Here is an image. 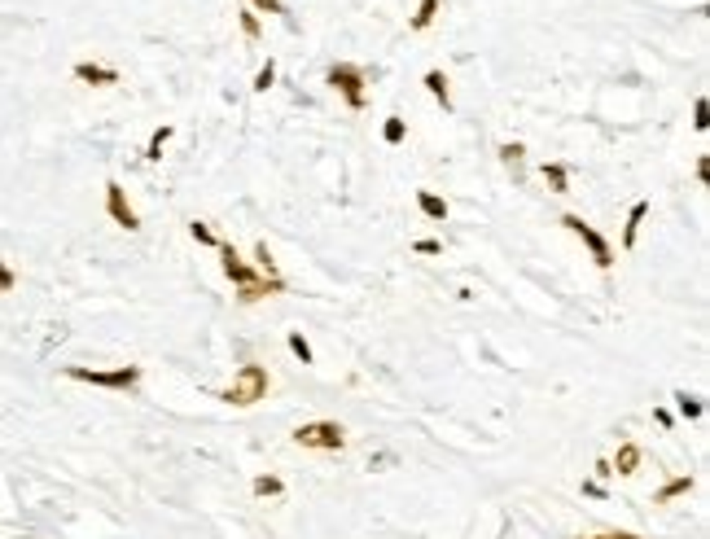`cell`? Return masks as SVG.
I'll return each instance as SVG.
<instances>
[{"instance_id": "6da1fadb", "label": "cell", "mask_w": 710, "mask_h": 539, "mask_svg": "<svg viewBox=\"0 0 710 539\" xmlns=\"http://www.w3.org/2000/svg\"><path fill=\"white\" fill-rule=\"evenodd\" d=\"M268 386H272V377H268L263 364H241L237 377H233V386L219 391V399H224V403H233V408H250V403L268 399Z\"/></svg>"}, {"instance_id": "7a4b0ae2", "label": "cell", "mask_w": 710, "mask_h": 539, "mask_svg": "<svg viewBox=\"0 0 710 539\" xmlns=\"http://www.w3.org/2000/svg\"><path fill=\"white\" fill-rule=\"evenodd\" d=\"M66 377H70V381H88V386H101V391H136L141 364H119V369H84V364H70Z\"/></svg>"}, {"instance_id": "3957f363", "label": "cell", "mask_w": 710, "mask_h": 539, "mask_svg": "<svg viewBox=\"0 0 710 539\" xmlns=\"http://www.w3.org/2000/svg\"><path fill=\"white\" fill-rule=\"evenodd\" d=\"M329 88H334L351 110H364L368 106V97H364V66H355V62H334V66H329Z\"/></svg>"}, {"instance_id": "277c9868", "label": "cell", "mask_w": 710, "mask_h": 539, "mask_svg": "<svg viewBox=\"0 0 710 539\" xmlns=\"http://www.w3.org/2000/svg\"><path fill=\"white\" fill-rule=\"evenodd\" d=\"M294 443L307 452H342L346 447V430L338 421H307L294 430Z\"/></svg>"}, {"instance_id": "5b68a950", "label": "cell", "mask_w": 710, "mask_h": 539, "mask_svg": "<svg viewBox=\"0 0 710 539\" xmlns=\"http://www.w3.org/2000/svg\"><path fill=\"white\" fill-rule=\"evenodd\" d=\"M562 224L570 228V233L583 241V246H588V254H592V263L601 268V272H610L614 268V246L610 241H605L601 233H596V228L588 224V219H583V215H562Z\"/></svg>"}, {"instance_id": "8992f818", "label": "cell", "mask_w": 710, "mask_h": 539, "mask_svg": "<svg viewBox=\"0 0 710 539\" xmlns=\"http://www.w3.org/2000/svg\"><path fill=\"white\" fill-rule=\"evenodd\" d=\"M215 250H219V268H224V276H228V281H233V285H237V290H246V285H250V281H259V276H263V272H259L255 263H246V259H241V254H237V246H233V241H219Z\"/></svg>"}, {"instance_id": "52a82bcc", "label": "cell", "mask_w": 710, "mask_h": 539, "mask_svg": "<svg viewBox=\"0 0 710 539\" xmlns=\"http://www.w3.org/2000/svg\"><path fill=\"white\" fill-rule=\"evenodd\" d=\"M106 211H110V219H114L119 228H128V233H136V228H141V215H136V207L128 202V193H123L119 180H110V185H106Z\"/></svg>"}, {"instance_id": "ba28073f", "label": "cell", "mask_w": 710, "mask_h": 539, "mask_svg": "<svg viewBox=\"0 0 710 539\" xmlns=\"http://www.w3.org/2000/svg\"><path fill=\"white\" fill-rule=\"evenodd\" d=\"M75 80L92 84V88H114L119 84V70L114 66H97V62H80V66H75Z\"/></svg>"}, {"instance_id": "9c48e42d", "label": "cell", "mask_w": 710, "mask_h": 539, "mask_svg": "<svg viewBox=\"0 0 710 539\" xmlns=\"http://www.w3.org/2000/svg\"><path fill=\"white\" fill-rule=\"evenodd\" d=\"M268 294H285V281L281 276H259V281H250L246 290H237V303H259Z\"/></svg>"}, {"instance_id": "30bf717a", "label": "cell", "mask_w": 710, "mask_h": 539, "mask_svg": "<svg viewBox=\"0 0 710 539\" xmlns=\"http://www.w3.org/2000/svg\"><path fill=\"white\" fill-rule=\"evenodd\" d=\"M500 163L509 167L513 180H522V171H526V145H522V141H504V145H500Z\"/></svg>"}, {"instance_id": "8fae6325", "label": "cell", "mask_w": 710, "mask_h": 539, "mask_svg": "<svg viewBox=\"0 0 710 539\" xmlns=\"http://www.w3.org/2000/svg\"><path fill=\"white\" fill-rule=\"evenodd\" d=\"M640 456H645V452H640L636 443H623V447H618V456L610 460V469H614V474H623V478H631V474L640 469Z\"/></svg>"}, {"instance_id": "7c38bea8", "label": "cell", "mask_w": 710, "mask_h": 539, "mask_svg": "<svg viewBox=\"0 0 710 539\" xmlns=\"http://www.w3.org/2000/svg\"><path fill=\"white\" fill-rule=\"evenodd\" d=\"M645 215H649V202H636V207H631V215H627V224H623V250H631V246H636Z\"/></svg>"}, {"instance_id": "4fadbf2b", "label": "cell", "mask_w": 710, "mask_h": 539, "mask_svg": "<svg viewBox=\"0 0 710 539\" xmlns=\"http://www.w3.org/2000/svg\"><path fill=\"white\" fill-rule=\"evenodd\" d=\"M540 171H544V185L552 193H570V167L566 163H544Z\"/></svg>"}, {"instance_id": "5bb4252c", "label": "cell", "mask_w": 710, "mask_h": 539, "mask_svg": "<svg viewBox=\"0 0 710 539\" xmlns=\"http://www.w3.org/2000/svg\"><path fill=\"white\" fill-rule=\"evenodd\" d=\"M693 491V474H679V478H671L662 491L653 496V504H671V500H679V496H689Z\"/></svg>"}, {"instance_id": "9a60e30c", "label": "cell", "mask_w": 710, "mask_h": 539, "mask_svg": "<svg viewBox=\"0 0 710 539\" xmlns=\"http://www.w3.org/2000/svg\"><path fill=\"white\" fill-rule=\"evenodd\" d=\"M425 88H430V97H435L443 110H452V88H447V75L443 70H425Z\"/></svg>"}, {"instance_id": "2e32d148", "label": "cell", "mask_w": 710, "mask_h": 539, "mask_svg": "<svg viewBox=\"0 0 710 539\" xmlns=\"http://www.w3.org/2000/svg\"><path fill=\"white\" fill-rule=\"evenodd\" d=\"M417 207H421L425 219H447V202L439 193H430V189H417Z\"/></svg>"}, {"instance_id": "e0dca14e", "label": "cell", "mask_w": 710, "mask_h": 539, "mask_svg": "<svg viewBox=\"0 0 710 539\" xmlns=\"http://www.w3.org/2000/svg\"><path fill=\"white\" fill-rule=\"evenodd\" d=\"M250 491H255L259 500H268V496H281V491H285V482L276 478V474H259L255 482H250Z\"/></svg>"}, {"instance_id": "ac0fdd59", "label": "cell", "mask_w": 710, "mask_h": 539, "mask_svg": "<svg viewBox=\"0 0 710 539\" xmlns=\"http://www.w3.org/2000/svg\"><path fill=\"white\" fill-rule=\"evenodd\" d=\"M171 132H175V127H171V123H163L158 132L149 136V149H145V158H149V163H158V158H163V145L171 141Z\"/></svg>"}, {"instance_id": "d6986e66", "label": "cell", "mask_w": 710, "mask_h": 539, "mask_svg": "<svg viewBox=\"0 0 710 539\" xmlns=\"http://www.w3.org/2000/svg\"><path fill=\"white\" fill-rule=\"evenodd\" d=\"M403 136H408V123H403L399 114H390L386 127H382V141H386V145H403Z\"/></svg>"}, {"instance_id": "ffe728a7", "label": "cell", "mask_w": 710, "mask_h": 539, "mask_svg": "<svg viewBox=\"0 0 710 539\" xmlns=\"http://www.w3.org/2000/svg\"><path fill=\"white\" fill-rule=\"evenodd\" d=\"M435 13H439V0H421L417 13H413V31H425L430 22H435Z\"/></svg>"}, {"instance_id": "44dd1931", "label": "cell", "mask_w": 710, "mask_h": 539, "mask_svg": "<svg viewBox=\"0 0 710 539\" xmlns=\"http://www.w3.org/2000/svg\"><path fill=\"white\" fill-rule=\"evenodd\" d=\"M675 403H679V417H689V421H697V417L706 413V403H701L697 395H684V391L675 395Z\"/></svg>"}, {"instance_id": "7402d4cb", "label": "cell", "mask_w": 710, "mask_h": 539, "mask_svg": "<svg viewBox=\"0 0 710 539\" xmlns=\"http://www.w3.org/2000/svg\"><path fill=\"white\" fill-rule=\"evenodd\" d=\"M285 342H290V351H294V355L302 359V364H316V355H312V342H307V338H302V333H298V329L290 333V338H285Z\"/></svg>"}, {"instance_id": "603a6c76", "label": "cell", "mask_w": 710, "mask_h": 539, "mask_svg": "<svg viewBox=\"0 0 710 539\" xmlns=\"http://www.w3.org/2000/svg\"><path fill=\"white\" fill-rule=\"evenodd\" d=\"M189 237H193L197 246H219L215 228H211V224H202V219H193V224H189Z\"/></svg>"}, {"instance_id": "cb8c5ba5", "label": "cell", "mask_w": 710, "mask_h": 539, "mask_svg": "<svg viewBox=\"0 0 710 539\" xmlns=\"http://www.w3.org/2000/svg\"><path fill=\"white\" fill-rule=\"evenodd\" d=\"M237 18H241V36H246V40H259V31H263V27H259V13H255V9H241Z\"/></svg>"}, {"instance_id": "d4e9b609", "label": "cell", "mask_w": 710, "mask_h": 539, "mask_svg": "<svg viewBox=\"0 0 710 539\" xmlns=\"http://www.w3.org/2000/svg\"><path fill=\"white\" fill-rule=\"evenodd\" d=\"M272 84H276V62H263L259 75H255V92H268Z\"/></svg>"}, {"instance_id": "484cf974", "label": "cell", "mask_w": 710, "mask_h": 539, "mask_svg": "<svg viewBox=\"0 0 710 539\" xmlns=\"http://www.w3.org/2000/svg\"><path fill=\"white\" fill-rule=\"evenodd\" d=\"M255 268H259L263 276H276V263H272V254H268V241L255 246Z\"/></svg>"}, {"instance_id": "4316f807", "label": "cell", "mask_w": 710, "mask_h": 539, "mask_svg": "<svg viewBox=\"0 0 710 539\" xmlns=\"http://www.w3.org/2000/svg\"><path fill=\"white\" fill-rule=\"evenodd\" d=\"M693 114H697V119H693V127H697V132H706V127H710V101H706V97H697Z\"/></svg>"}, {"instance_id": "83f0119b", "label": "cell", "mask_w": 710, "mask_h": 539, "mask_svg": "<svg viewBox=\"0 0 710 539\" xmlns=\"http://www.w3.org/2000/svg\"><path fill=\"white\" fill-rule=\"evenodd\" d=\"M250 9H255V13H285L281 0H250Z\"/></svg>"}, {"instance_id": "f1b7e54d", "label": "cell", "mask_w": 710, "mask_h": 539, "mask_svg": "<svg viewBox=\"0 0 710 539\" xmlns=\"http://www.w3.org/2000/svg\"><path fill=\"white\" fill-rule=\"evenodd\" d=\"M13 285H18V276H13V268H9L5 259H0V294H9Z\"/></svg>"}, {"instance_id": "f546056e", "label": "cell", "mask_w": 710, "mask_h": 539, "mask_svg": "<svg viewBox=\"0 0 710 539\" xmlns=\"http://www.w3.org/2000/svg\"><path fill=\"white\" fill-rule=\"evenodd\" d=\"M413 250H417V254H443V241H435V237H421V241H413Z\"/></svg>"}, {"instance_id": "4dcf8cb0", "label": "cell", "mask_w": 710, "mask_h": 539, "mask_svg": "<svg viewBox=\"0 0 710 539\" xmlns=\"http://www.w3.org/2000/svg\"><path fill=\"white\" fill-rule=\"evenodd\" d=\"M583 539H640V535H631V530H605V535H583Z\"/></svg>"}, {"instance_id": "1f68e13d", "label": "cell", "mask_w": 710, "mask_h": 539, "mask_svg": "<svg viewBox=\"0 0 710 539\" xmlns=\"http://www.w3.org/2000/svg\"><path fill=\"white\" fill-rule=\"evenodd\" d=\"M653 421H657V425H662V430H671V425H675V417L667 413V408H657V413H653Z\"/></svg>"}]
</instances>
